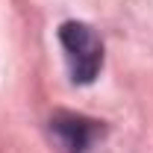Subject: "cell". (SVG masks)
Returning a JSON list of instances; mask_svg holds the SVG:
<instances>
[{
	"label": "cell",
	"instance_id": "1",
	"mask_svg": "<svg viewBox=\"0 0 153 153\" xmlns=\"http://www.w3.org/2000/svg\"><path fill=\"white\" fill-rule=\"evenodd\" d=\"M59 44L65 50V65L74 82H91L103 68V41L82 21H65L59 27Z\"/></svg>",
	"mask_w": 153,
	"mask_h": 153
},
{
	"label": "cell",
	"instance_id": "2",
	"mask_svg": "<svg viewBox=\"0 0 153 153\" xmlns=\"http://www.w3.org/2000/svg\"><path fill=\"white\" fill-rule=\"evenodd\" d=\"M50 135L65 153H88L103 135V124L76 112H56L50 118Z\"/></svg>",
	"mask_w": 153,
	"mask_h": 153
}]
</instances>
